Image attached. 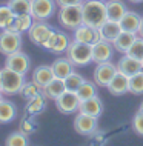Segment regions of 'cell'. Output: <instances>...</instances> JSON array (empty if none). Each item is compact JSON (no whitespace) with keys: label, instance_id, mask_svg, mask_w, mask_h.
<instances>
[{"label":"cell","instance_id":"6da1fadb","mask_svg":"<svg viewBox=\"0 0 143 146\" xmlns=\"http://www.w3.org/2000/svg\"><path fill=\"white\" fill-rule=\"evenodd\" d=\"M106 20H108V11H106L105 0H86V2H83V23L100 28Z\"/></svg>","mask_w":143,"mask_h":146},{"label":"cell","instance_id":"7a4b0ae2","mask_svg":"<svg viewBox=\"0 0 143 146\" xmlns=\"http://www.w3.org/2000/svg\"><path fill=\"white\" fill-rule=\"evenodd\" d=\"M66 57L74 63V66H86L92 62V45L72 40L66 49Z\"/></svg>","mask_w":143,"mask_h":146},{"label":"cell","instance_id":"3957f363","mask_svg":"<svg viewBox=\"0 0 143 146\" xmlns=\"http://www.w3.org/2000/svg\"><path fill=\"white\" fill-rule=\"evenodd\" d=\"M59 23L66 29H75L83 25V3L62 6L59 9Z\"/></svg>","mask_w":143,"mask_h":146},{"label":"cell","instance_id":"277c9868","mask_svg":"<svg viewBox=\"0 0 143 146\" xmlns=\"http://www.w3.org/2000/svg\"><path fill=\"white\" fill-rule=\"evenodd\" d=\"M25 82H26L25 74L13 71L6 68V66L2 69V94L3 96H15V94H19Z\"/></svg>","mask_w":143,"mask_h":146},{"label":"cell","instance_id":"5b68a950","mask_svg":"<svg viewBox=\"0 0 143 146\" xmlns=\"http://www.w3.org/2000/svg\"><path fill=\"white\" fill-rule=\"evenodd\" d=\"M23 46V40H22V34L15 33V31H9V29H3L0 33V52L9 56L13 52L20 51Z\"/></svg>","mask_w":143,"mask_h":146},{"label":"cell","instance_id":"8992f818","mask_svg":"<svg viewBox=\"0 0 143 146\" xmlns=\"http://www.w3.org/2000/svg\"><path fill=\"white\" fill-rule=\"evenodd\" d=\"M54 33V28L51 25H48L45 20H34L33 26L28 31V35H29V40L37 46H42L46 43V40L51 37V34Z\"/></svg>","mask_w":143,"mask_h":146},{"label":"cell","instance_id":"52a82bcc","mask_svg":"<svg viewBox=\"0 0 143 146\" xmlns=\"http://www.w3.org/2000/svg\"><path fill=\"white\" fill-rule=\"evenodd\" d=\"M55 108L59 109V112L62 114H72L78 112V106H80V97L77 96V92L66 89L62 96L55 98Z\"/></svg>","mask_w":143,"mask_h":146},{"label":"cell","instance_id":"ba28073f","mask_svg":"<svg viewBox=\"0 0 143 146\" xmlns=\"http://www.w3.org/2000/svg\"><path fill=\"white\" fill-rule=\"evenodd\" d=\"M55 0H31V15L34 20H46L55 14Z\"/></svg>","mask_w":143,"mask_h":146},{"label":"cell","instance_id":"9c48e42d","mask_svg":"<svg viewBox=\"0 0 143 146\" xmlns=\"http://www.w3.org/2000/svg\"><path fill=\"white\" fill-rule=\"evenodd\" d=\"M117 72H118L117 65H114V63H111V62L97 63V66L94 69V82L97 83V86L106 88Z\"/></svg>","mask_w":143,"mask_h":146},{"label":"cell","instance_id":"30bf717a","mask_svg":"<svg viewBox=\"0 0 143 146\" xmlns=\"http://www.w3.org/2000/svg\"><path fill=\"white\" fill-rule=\"evenodd\" d=\"M98 128V121H97V117H92L89 114H83V112H78L77 117L74 118V129L77 131L80 135H92L95 134Z\"/></svg>","mask_w":143,"mask_h":146},{"label":"cell","instance_id":"8fae6325","mask_svg":"<svg viewBox=\"0 0 143 146\" xmlns=\"http://www.w3.org/2000/svg\"><path fill=\"white\" fill-rule=\"evenodd\" d=\"M5 66L26 76L28 71L31 69V58H29L28 54H25L20 49V51H17V52H13V54H9V56H6Z\"/></svg>","mask_w":143,"mask_h":146},{"label":"cell","instance_id":"7c38bea8","mask_svg":"<svg viewBox=\"0 0 143 146\" xmlns=\"http://www.w3.org/2000/svg\"><path fill=\"white\" fill-rule=\"evenodd\" d=\"M69 43H71L69 37L65 33H62V31H59V29H54V33L51 34V37L46 40V43L43 45V48L46 51H49V52H53V54H62V52H66Z\"/></svg>","mask_w":143,"mask_h":146},{"label":"cell","instance_id":"4fadbf2b","mask_svg":"<svg viewBox=\"0 0 143 146\" xmlns=\"http://www.w3.org/2000/svg\"><path fill=\"white\" fill-rule=\"evenodd\" d=\"M74 40L88 43V45H94V43L100 42L103 38H102L100 28H95V26H89L86 23H83V25L74 29Z\"/></svg>","mask_w":143,"mask_h":146},{"label":"cell","instance_id":"5bb4252c","mask_svg":"<svg viewBox=\"0 0 143 146\" xmlns=\"http://www.w3.org/2000/svg\"><path fill=\"white\" fill-rule=\"evenodd\" d=\"M114 45L108 40H100L92 45V62L94 63H105L111 62L114 54Z\"/></svg>","mask_w":143,"mask_h":146},{"label":"cell","instance_id":"9a60e30c","mask_svg":"<svg viewBox=\"0 0 143 146\" xmlns=\"http://www.w3.org/2000/svg\"><path fill=\"white\" fill-rule=\"evenodd\" d=\"M142 69H143L142 62L137 60L136 57L129 56V54H123V57L117 62V71L128 77H131L132 74H136Z\"/></svg>","mask_w":143,"mask_h":146},{"label":"cell","instance_id":"2e32d148","mask_svg":"<svg viewBox=\"0 0 143 146\" xmlns=\"http://www.w3.org/2000/svg\"><path fill=\"white\" fill-rule=\"evenodd\" d=\"M34 23V17L31 14H20V15H15L13 17V20L9 22V25L6 26V29L9 31H15V33H28L29 28L33 26Z\"/></svg>","mask_w":143,"mask_h":146},{"label":"cell","instance_id":"e0dca14e","mask_svg":"<svg viewBox=\"0 0 143 146\" xmlns=\"http://www.w3.org/2000/svg\"><path fill=\"white\" fill-rule=\"evenodd\" d=\"M106 88L112 96H123V94L129 92V77L122 72H117Z\"/></svg>","mask_w":143,"mask_h":146},{"label":"cell","instance_id":"ac0fdd59","mask_svg":"<svg viewBox=\"0 0 143 146\" xmlns=\"http://www.w3.org/2000/svg\"><path fill=\"white\" fill-rule=\"evenodd\" d=\"M78 112L89 114V115L98 118V117L102 115V112H103V103H102V100L97 96H94V97H91V98H86V100H82L80 102Z\"/></svg>","mask_w":143,"mask_h":146},{"label":"cell","instance_id":"d6986e66","mask_svg":"<svg viewBox=\"0 0 143 146\" xmlns=\"http://www.w3.org/2000/svg\"><path fill=\"white\" fill-rule=\"evenodd\" d=\"M46 96L45 94H39V96H35L33 98H29V100L26 102V106H25V115H31V117H35L39 115L40 112L45 111L46 108Z\"/></svg>","mask_w":143,"mask_h":146},{"label":"cell","instance_id":"ffe728a7","mask_svg":"<svg viewBox=\"0 0 143 146\" xmlns=\"http://www.w3.org/2000/svg\"><path fill=\"white\" fill-rule=\"evenodd\" d=\"M122 31H123V29H122L120 22H114V20H109V19L100 26L102 38H103V40H108V42H111V43L116 42V38L120 35Z\"/></svg>","mask_w":143,"mask_h":146},{"label":"cell","instance_id":"44dd1931","mask_svg":"<svg viewBox=\"0 0 143 146\" xmlns=\"http://www.w3.org/2000/svg\"><path fill=\"white\" fill-rule=\"evenodd\" d=\"M65 91H66L65 78H60V77H54L46 86H43V94H45L48 98H51V100H55V98L59 96H62Z\"/></svg>","mask_w":143,"mask_h":146},{"label":"cell","instance_id":"7402d4cb","mask_svg":"<svg viewBox=\"0 0 143 146\" xmlns=\"http://www.w3.org/2000/svg\"><path fill=\"white\" fill-rule=\"evenodd\" d=\"M137 37H138V34H136V33L122 31L120 35L116 38V42H114L112 45H114V48H116V51H118V52H122V54H126L129 51V48L132 46V43L136 42Z\"/></svg>","mask_w":143,"mask_h":146},{"label":"cell","instance_id":"603a6c76","mask_svg":"<svg viewBox=\"0 0 143 146\" xmlns=\"http://www.w3.org/2000/svg\"><path fill=\"white\" fill-rule=\"evenodd\" d=\"M120 25H122L123 31H129V33L137 34L142 25V15H138L134 11H126V14L123 15L120 20Z\"/></svg>","mask_w":143,"mask_h":146},{"label":"cell","instance_id":"cb8c5ba5","mask_svg":"<svg viewBox=\"0 0 143 146\" xmlns=\"http://www.w3.org/2000/svg\"><path fill=\"white\" fill-rule=\"evenodd\" d=\"M54 77H55V74L53 71V66H48V65L37 66V68L34 69V72H33V80L37 85H40L42 88L46 86Z\"/></svg>","mask_w":143,"mask_h":146},{"label":"cell","instance_id":"d4e9b609","mask_svg":"<svg viewBox=\"0 0 143 146\" xmlns=\"http://www.w3.org/2000/svg\"><path fill=\"white\" fill-rule=\"evenodd\" d=\"M51 66H53L55 77H60V78H66L74 71V63L68 57H59L57 60L53 62Z\"/></svg>","mask_w":143,"mask_h":146},{"label":"cell","instance_id":"484cf974","mask_svg":"<svg viewBox=\"0 0 143 146\" xmlns=\"http://www.w3.org/2000/svg\"><path fill=\"white\" fill-rule=\"evenodd\" d=\"M106 11H108V19L114 22H120L122 17L126 14V6L120 0H106Z\"/></svg>","mask_w":143,"mask_h":146},{"label":"cell","instance_id":"4316f807","mask_svg":"<svg viewBox=\"0 0 143 146\" xmlns=\"http://www.w3.org/2000/svg\"><path fill=\"white\" fill-rule=\"evenodd\" d=\"M15 115H17V106H15V103L3 98L0 102V125L11 123L15 118Z\"/></svg>","mask_w":143,"mask_h":146},{"label":"cell","instance_id":"83f0119b","mask_svg":"<svg viewBox=\"0 0 143 146\" xmlns=\"http://www.w3.org/2000/svg\"><path fill=\"white\" fill-rule=\"evenodd\" d=\"M43 92V88L40 85H37L34 80H31V82H25L22 86V89H20V96L25 98V100H29V98H33L35 96H39V94H42Z\"/></svg>","mask_w":143,"mask_h":146},{"label":"cell","instance_id":"f1b7e54d","mask_svg":"<svg viewBox=\"0 0 143 146\" xmlns=\"http://www.w3.org/2000/svg\"><path fill=\"white\" fill-rule=\"evenodd\" d=\"M28 137L29 135H26L25 132H22L20 129H19V131H15V132L8 135V139L5 140V145L6 146H28L29 145Z\"/></svg>","mask_w":143,"mask_h":146},{"label":"cell","instance_id":"f546056e","mask_svg":"<svg viewBox=\"0 0 143 146\" xmlns=\"http://www.w3.org/2000/svg\"><path fill=\"white\" fill-rule=\"evenodd\" d=\"M77 96L80 97V100H86V98L97 96V83H95V82L92 83V82L85 80L80 88L77 89Z\"/></svg>","mask_w":143,"mask_h":146},{"label":"cell","instance_id":"4dcf8cb0","mask_svg":"<svg viewBox=\"0 0 143 146\" xmlns=\"http://www.w3.org/2000/svg\"><path fill=\"white\" fill-rule=\"evenodd\" d=\"M8 5L15 15L31 14V0H9Z\"/></svg>","mask_w":143,"mask_h":146},{"label":"cell","instance_id":"1f68e13d","mask_svg":"<svg viewBox=\"0 0 143 146\" xmlns=\"http://www.w3.org/2000/svg\"><path fill=\"white\" fill-rule=\"evenodd\" d=\"M129 92L136 94V96L143 94V69L129 77Z\"/></svg>","mask_w":143,"mask_h":146},{"label":"cell","instance_id":"d6a6232c","mask_svg":"<svg viewBox=\"0 0 143 146\" xmlns=\"http://www.w3.org/2000/svg\"><path fill=\"white\" fill-rule=\"evenodd\" d=\"M83 82H85L83 76H80V74H77V72H74V71L65 78L66 89H68V91H74V92H77V89L82 86Z\"/></svg>","mask_w":143,"mask_h":146},{"label":"cell","instance_id":"836d02e7","mask_svg":"<svg viewBox=\"0 0 143 146\" xmlns=\"http://www.w3.org/2000/svg\"><path fill=\"white\" fill-rule=\"evenodd\" d=\"M13 17H14V13L8 3L6 5H0V29H6V26L9 25Z\"/></svg>","mask_w":143,"mask_h":146},{"label":"cell","instance_id":"e575fe53","mask_svg":"<svg viewBox=\"0 0 143 146\" xmlns=\"http://www.w3.org/2000/svg\"><path fill=\"white\" fill-rule=\"evenodd\" d=\"M20 129L22 132H25L26 135H31V134H34L37 131V123L34 121V117L31 115H23L22 121H20Z\"/></svg>","mask_w":143,"mask_h":146},{"label":"cell","instance_id":"d590c367","mask_svg":"<svg viewBox=\"0 0 143 146\" xmlns=\"http://www.w3.org/2000/svg\"><path fill=\"white\" fill-rule=\"evenodd\" d=\"M126 54H129V56H132V57H136L137 60H143V37L140 38H136V42L132 43V46L129 48V51Z\"/></svg>","mask_w":143,"mask_h":146},{"label":"cell","instance_id":"8d00e7d4","mask_svg":"<svg viewBox=\"0 0 143 146\" xmlns=\"http://www.w3.org/2000/svg\"><path fill=\"white\" fill-rule=\"evenodd\" d=\"M132 126H134V131H136L138 135H142V137H143V112L138 111L136 115H134Z\"/></svg>","mask_w":143,"mask_h":146},{"label":"cell","instance_id":"74e56055","mask_svg":"<svg viewBox=\"0 0 143 146\" xmlns=\"http://www.w3.org/2000/svg\"><path fill=\"white\" fill-rule=\"evenodd\" d=\"M57 2V6H69V5H78V3H83L85 0H55Z\"/></svg>","mask_w":143,"mask_h":146},{"label":"cell","instance_id":"f35d334b","mask_svg":"<svg viewBox=\"0 0 143 146\" xmlns=\"http://www.w3.org/2000/svg\"><path fill=\"white\" fill-rule=\"evenodd\" d=\"M138 37H143V17H142V25H140V29H138Z\"/></svg>","mask_w":143,"mask_h":146},{"label":"cell","instance_id":"ab89813d","mask_svg":"<svg viewBox=\"0 0 143 146\" xmlns=\"http://www.w3.org/2000/svg\"><path fill=\"white\" fill-rule=\"evenodd\" d=\"M0 92H2V69H0Z\"/></svg>","mask_w":143,"mask_h":146},{"label":"cell","instance_id":"60d3db41","mask_svg":"<svg viewBox=\"0 0 143 146\" xmlns=\"http://www.w3.org/2000/svg\"><path fill=\"white\" fill-rule=\"evenodd\" d=\"M129 2H134V3H142L143 0H129Z\"/></svg>","mask_w":143,"mask_h":146},{"label":"cell","instance_id":"b9f144b4","mask_svg":"<svg viewBox=\"0 0 143 146\" xmlns=\"http://www.w3.org/2000/svg\"><path fill=\"white\" fill-rule=\"evenodd\" d=\"M138 111H140V112H143V102H142V105H140V108H138Z\"/></svg>","mask_w":143,"mask_h":146},{"label":"cell","instance_id":"7bdbcfd3","mask_svg":"<svg viewBox=\"0 0 143 146\" xmlns=\"http://www.w3.org/2000/svg\"><path fill=\"white\" fill-rule=\"evenodd\" d=\"M2 100H3V94L0 92V102H2Z\"/></svg>","mask_w":143,"mask_h":146},{"label":"cell","instance_id":"ee69618b","mask_svg":"<svg viewBox=\"0 0 143 146\" xmlns=\"http://www.w3.org/2000/svg\"><path fill=\"white\" fill-rule=\"evenodd\" d=\"M142 65H143V60H142Z\"/></svg>","mask_w":143,"mask_h":146}]
</instances>
